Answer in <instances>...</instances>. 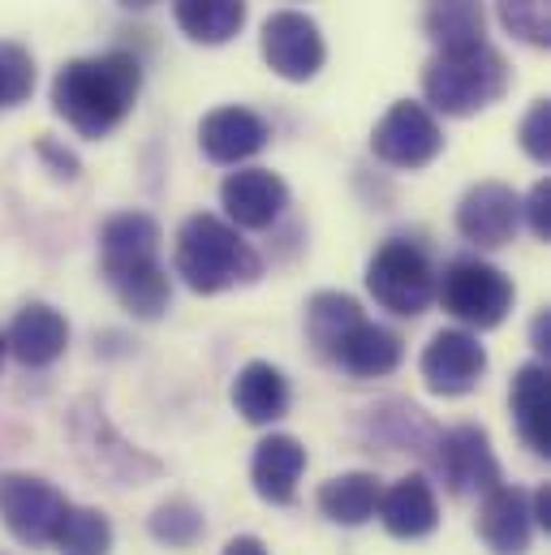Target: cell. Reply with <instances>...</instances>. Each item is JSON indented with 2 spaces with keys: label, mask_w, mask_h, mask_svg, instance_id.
<instances>
[{
  "label": "cell",
  "mask_w": 551,
  "mask_h": 555,
  "mask_svg": "<svg viewBox=\"0 0 551 555\" xmlns=\"http://www.w3.org/2000/svg\"><path fill=\"white\" fill-rule=\"evenodd\" d=\"M522 216L530 220V233L539 242H551V181H535V190L522 198Z\"/></svg>",
  "instance_id": "obj_31"
},
{
  "label": "cell",
  "mask_w": 551,
  "mask_h": 555,
  "mask_svg": "<svg viewBox=\"0 0 551 555\" xmlns=\"http://www.w3.org/2000/svg\"><path fill=\"white\" fill-rule=\"evenodd\" d=\"M39 151H43V155H48V159H52V164H56V168L65 172V177H74V168H78V159H74L69 151H56V146H52V142H48V139L39 142Z\"/></svg>",
  "instance_id": "obj_34"
},
{
  "label": "cell",
  "mask_w": 551,
  "mask_h": 555,
  "mask_svg": "<svg viewBox=\"0 0 551 555\" xmlns=\"http://www.w3.org/2000/svg\"><path fill=\"white\" fill-rule=\"evenodd\" d=\"M509 91V65L504 56L483 39L474 48L435 52L422 69V95L444 117H470L491 108Z\"/></svg>",
  "instance_id": "obj_3"
},
{
  "label": "cell",
  "mask_w": 551,
  "mask_h": 555,
  "mask_svg": "<svg viewBox=\"0 0 551 555\" xmlns=\"http://www.w3.org/2000/svg\"><path fill=\"white\" fill-rule=\"evenodd\" d=\"M435 461H439V474H444V482H448L452 495H483L496 482H504L487 430L483 426H470V422L439 435V456Z\"/></svg>",
  "instance_id": "obj_11"
},
{
  "label": "cell",
  "mask_w": 551,
  "mask_h": 555,
  "mask_svg": "<svg viewBox=\"0 0 551 555\" xmlns=\"http://www.w3.org/2000/svg\"><path fill=\"white\" fill-rule=\"evenodd\" d=\"M478 539L496 555H526L535 539V513H530V491L496 482L483 491L478 504Z\"/></svg>",
  "instance_id": "obj_14"
},
{
  "label": "cell",
  "mask_w": 551,
  "mask_h": 555,
  "mask_svg": "<svg viewBox=\"0 0 551 555\" xmlns=\"http://www.w3.org/2000/svg\"><path fill=\"white\" fill-rule=\"evenodd\" d=\"M435 297L444 301V310L457 323L478 327V332H491L513 310V280L504 276L496 263L452 259L444 268V276H435Z\"/></svg>",
  "instance_id": "obj_4"
},
{
  "label": "cell",
  "mask_w": 551,
  "mask_h": 555,
  "mask_svg": "<svg viewBox=\"0 0 551 555\" xmlns=\"http://www.w3.org/2000/svg\"><path fill=\"white\" fill-rule=\"evenodd\" d=\"M306 469V448L293 435H268L255 448L251 461V482L259 491V500L268 504H293L297 500V478Z\"/></svg>",
  "instance_id": "obj_20"
},
{
  "label": "cell",
  "mask_w": 551,
  "mask_h": 555,
  "mask_svg": "<svg viewBox=\"0 0 551 555\" xmlns=\"http://www.w3.org/2000/svg\"><path fill=\"white\" fill-rule=\"evenodd\" d=\"M530 349H535L539 358H548L551 353V314L548 310H539L535 323H530Z\"/></svg>",
  "instance_id": "obj_32"
},
{
  "label": "cell",
  "mask_w": 551,
  "mask_h": 555,
  "mask_svg": "<svg viewBox=\"0 0 551 555\" xmlns=\"http://www.w3.org/2000/svg\"><path fill=\"white\" fill-rule=\"evenodd\" d=\"M517 139H522V151H526L535 164H548L551 159V104L548 100H535V108L526 113Z\"/></svg>",
  "instance_id": "obj_30"
},
{
  "label": "cell",
  "mask_w": 551,
  "mask_h": 555,
  "mask_svg": "<svg viewBox=\"0 0 551 555\" xmlns=\"http://www.w3.org/2000/svg\"><path fill=\"white\" fill-rule=\"evenodd\" d=\"M375 517L384 521V530H388L393 539L413 543V539L435 534V526H439V504H435V491H431V482H426L422 474H406L401 482H393L388 491H380Z\"/></svg>",
  "instance_id": "obj_18"
},
{
  "label": "cell",
  "mask_w": 551,
  "mask_h": 555,
  "mask_svg": "<svg viewBox=\"0 0 551 555\" xmlns=\"http://www.w3.org/2000/svg\"><path fill=\"white\" fill-rule=\"evenodd\" d=\"M108 288L117 293V301L134 314V319H159L168 310V297H172V284L168 272L159 263L151 268H134V272H121V276H108Z\"/></svg>",
  "instance_id": "obj_25"
},
{
  "label": "cell",
  "mask_w": 551,
  "mask_h": 555,
  "mask_svg": "<svg viewBox=\"0 0 551 555\" xmlns=\"http://www.w3.org/2000/svg\"><path fill=\"white\" fill-rule=\"evenodd\" d=\"M323 358H328L332 366H341L345 375H354V379H384V375H393V371L401 366L406 345H401V336H397L393 327L371 323V319L362 314V319H354V323L332 340V349H328Z\"/></svg>",
  "instance_id": "obj_12"
},
{
  "label": "cell",
  "mask_w": 551,
  "mask_h": 555,
  "mask_svg": "<svg viewBox=\"0 0 551 555\" xmlns=\"http://www.w3.org/2000/svg\"><path fill=\"white\" fill-rule=\"evenodd\" d=\"M483 26H487L483 0H435L426 9V35L435 39L439 52L483 43Z\"/></svg>",
  "instance_id": "obj_24"
},
{
  "label": "cell",
  "mask_w": 551,
  "mask_h": 555,
  "mask_svg": "<svg viewBox=\"0 0 551 555\" xmlns=\"http://www.w3.org/2000/svg\"><path fill=\"white\" fill-rule=\"evenodd\" d=\"M121 4H130V9H146V4H155V0H121Z\"/></svg>",
  "instance_id": "obj_35"
},
{
  "label": "cell",
  "mask_w": 551,
  "mask_h": 555,
  "mask_svg": "<svg viewBox=\"0 0 551 555\" xmlns=\"http://www.w3.org/2000/svg\"><path fill=\"white\" fill-rule=\"evenodd\" d=\"M522 224V198L504 181H478L457 203V233L483 250L509 246Z\"/></svg>",
  "instance_id": "obj_10"
},
{
  "label": "cell",
  "mask_w": 551,
  "mask_h": 555,
  "mask_svg": "<svg viewBox=\"0 0 551 555\" xmlns=\"http://www.w3.org/2000/svg\"><path fill=\"white\" fill-rule=\"evenodd\" d=\"M4 353H9V349H4V336H0V366H4Z\"/></svg>",
  "instance_id": "obj_36"
},
{
  "label": "cell",
  "mask_w": 551,
  "mask_h": 555,
  "mask_svg": "<svg viewBox=\"0 0 551 555\" xmlns=\"http://www.w3.org/2000/svg\"><path fill=\"white\" fill-rule=\"evenodd\" d=\"M177 26L194 43H229L246 26V0H177Z\"/></svg>",
  "instance_id": "obj_23"
},
{
  "label": "cell",
  "mask_w": 551,
  "mask_h": 555,
  "mask_svg": "<svg viewBox=\"0 0 551 555\" xmlns=\"http://www.w3.org/2000/svg\"><path fill=\"white\" fill-rule=\"evenodd\" d=\"M371 151L393 168H426L444 151V134H439V126H435L426 104L397 100L380 117V126L371 134Z\"/></svg>",
  "instance_id": "obj_8"
},
{
  "label": "cell",
  "mask_w": 551,
  "mask_h": 555,
  "mask_svg": "<svg viewBox=\"0 0 551 555\" xmlns=\"http://www.w3.org/2000/svg\"><path fill=\"white\" fill-rule=\"evenodd\" d=\"M69 345V323L61 310H52L48 301H30L13 314L9 332H4V349L22 362V366H52Z\"/></svg>",
  "instance_id": "obj_16"
},
{
  "label": "cell",
  "mask_w": 551,
  "mask_h": 555,
  "mask_svg": "<svg viewBox=\"0 0 551 555\" xmlns=\"http://www.w3.org/2000/svg\"><path fill=\"white\" fill-rule=\"evenodd\" d=\"M268 139H272L268 121L251 108H238V104L207 113L203 126H198V146L212 164H242V159L259 155L268 146Z\"/></svg>",
  "instance_id": "obj_17"
},
{
  "label": "cell",
  "mask_w": 551,
  "mask_h": 555,
  "mask_svg": "<svg viewBox=\"0 0 551 555\" xmlns=\"http://www.w3.org/2000/svg\"><path fill=\"white\" fill-rule=\"evenodd\" d=\"M0 555H4V552H0Z\"/></svg>",
  "instance_id": "obj_37"
},
{
  "label": "cell",
  "mask_w": 551,
  "mask_h": 555,
  "mask_svg": "<svg viewBox=\"0 0 551 555\" xmlns=\"http://www.w3.org/2000/svg\"><path fill=\"white\" fill-rule=\"evenodd\" d=\"M323 56L328 48H323L315 17L297 9H280L264 22V61L284 82H310L323 69Z\"/></svg>",
  "instance_id": "obj_9"
},
{
  "label": "cell",
  "mask_w": 551,
  "mask_h": 555,
  "mask_svg": "<svg viewBox=\"0 0 551 555\" xmlns=\"http://www.w3.org/2000/svg\"><path fill=\"white\" fill-rule=\"evenodd\" d=\"M146 530H151L155 543H164V547H172V552H185V547H194V543L203 539L207 526H203V508H198L194 500L172 495V500H164V504L151 513Z\"/></svg>",
  "instance_id": "obj_27"
},
{
  "label": "cell",
  "mask_w": 551,
  "mask_h": 555,
  "mask_svg": "<svg viewBox=\"0 0 551 555\" xmlns=\"http://www.w3.org/2000/svg\"><path fill=\"white\" fill-rule=\"evenodd\" d=\"M233 410L251 426H272L289 414V379L276 371L272 362H246L229 388Z\"/></svg>",
  "instance_id": "obj_21"
},
{
  "label": "cell",
  "mask_w": 551,
  "mask_h": 555,
  "mask_svg": "<svg viewBox=\"0 0 551 555\" xmlns=\"http://www.w3.org/2000/svg\"><path fill=\"white\" fill-rule=\"evenodd\" d=\"M380 478L375 474H367V469H354V474H336V478H328L323 487H319V495H315V504H319V513L328 517V521H336V526H367L371 517H375V508H380Z\"/></svg>",
  "instance_id": "obj_22"
},
{
  "label": "cell",
  "mask_w": 551,
  "mask_h": 555,
  "mask_svg": "<svg viewBox=\"0 0 551 555\" xmlns=\"http://www.w3.org/2000/svg\"><path fill=\"white\" fill-rule=\"evenodd\" d=\"M159 263V224L146 211H117L100 229V272L104 280Z\"/></svg>",
  "instance_id": "obj_15"
},
{
  "label": "cell",
  "mask_w": 551,
  "mask_h": 555,
  "mask_svg": "<svg viewBox=\"0 0 551 555\" xmlns=\"http://www.w3.org/2000/svg\"><path fill=\"white\" fill-rule=\"evenodd\" d=\"M220 203L233 229H272L289 207V185L272 168H238L220 185Z\"/></svg>",
  "instance_id": "obj_13"
},
{
  "label": "cell",
  "mask_w": 551,
  "mask_h": 555,
  "mask_svg": "<svg viewBox=\"0 0 551 555\" xmlns=\"http://www.w3.org/2000/svg\"><path fill=\"white\" fill-rule=\"evenodd\" d=\"M225 555H268V547H264L255 534H238V539H229Z\"/></svg>",
  "instance_id": "obj_33"
},
{
  "label": "cell",
  "mask_w": 551,
  "mask_h": 555,
  "mask_svg": "<svg viewBox=\"0 0 551 555\" xmlns=\"http://www.w3.org/2000/svg\"><path fill=\"white\" fill-rule=\"evenodd\" d=\"M500 22L509 35H517L530 48L551 43V0H496Z\"/></svg>",
  "instance_id": "obj_28"
},
{
  "label": "cell",
  "mask_w": 551,
  "mask_h": 555,
  "mask_svg": "<svg viewBox=\"0 0 551 555\" xmlns=\"http://www.w3.org/2000/svg\"><path fill=\"white\" fill-rule=\"evenodd\" d=\"M138 87H142V69L134 56L126 52L82 56L52 78V108L74 134L104 139L134 113Z\"/></svg>",
  "instance_id": "obj_1"
},
{
  "label": "cell",
  "mask_w": 551,
  "mask_h": 555,
  "mask_svg": "<svg viewBox=\"0 0 551 555\" xmlns=\"http://www.w3.org/2000/svg\"><path fill=\"white\" fill-rule=\"evenodd\" d=\"M69 500L35 474H0V521L26 547H52Z\"/></svg>",
  "instance_id": "obj_6"
},
{
  "label": "cell",
  "mask_w": 551,
  "mask_h": 555,
  "mask_svg": "<svg viewBox=\"0 0 551 555\" xmlns=\"http://www.w3.org/2000/svg\"><path fill=\"white\" fill-rule=\"evenodd\" d=\"M35 91V61L17 43H0V108L22 104Z\"/></svg>",
  "instance_id": "obj_29"
},
{
  "label": "cell",
  "mask_w": 551,
  "mask_h": 555,
  "mask_svg": "<svg viewBox=\"0 0 551 555\" xmlns=\"http://www.w3.org/2000/svg\"><path fill=\"white\" fill-rule=\"evenodd\" d=\"M367 288L384 310L413 319L435 301V268L418 242L388 237L367 263Z\"/></svg>",
  "instance_id": "obj_5"
},
{
  "label": "cell",
  "mask_w": 551,
  "mask_h": 555,
  "mask_svg": "<svg viewBox=\"0 0 551 555\" xmlns=\"http://www.w3.org/2000/svg\"><path fill=\"white\" fill-rule=\"evenodd\" d=\"M418 371H422V384L435 397H465L487 375V349L478 345L474 332L444 327L426 340V349L418 358Z\"/></svg>",
  "instance_id": "obj_7"
},
{
  "label": "cell",
  "mask_w": 551,
  "mask_h": 555,
  "mask_svg": "<svg viewBox=\"0 0 551 555\" xmlns=\"http://www.w3.org/2000/svg\"><path fill=\"white\" fill-rule=\"evenodd\" d=\"M172 263H177V276L203 297L238 284H255L264 276V259L251 250V242H242V233L212 211H198L181 224Z\"/></svg>",
  "instance_id": "obj_2"
},
{
  "label": "cell",
  "mask_w": 551,
  "mask_h": 555,
  "mask_svg": "<svg viewBox=\"0 0 551 555\" xmlns=\"http://www.w3.org/2000/svg\"><path fill=\"white\" fill-rule=\"evenodd\" d=\"M548 366L543 362H526L517 375H513V392H509V405H513V426L522 435V443L539 456H551V384H548Z\"/></svg>",
  "instance_id": "obj_19"
},
{
  "label": "cell",
  "mask_w": 551,
  "mask_h": 555,
  "mask_svg": "<svg viewBox=\"0 0 551 555\" xmlns=\"http://www.w3.org/2000/svg\"><path fill=\"white\" fill-rule=\"evenodd\" d=\"M52 547L61 555H108L113 552V521L100 508H65Z\"/></svg>",
  "instance_id": "obj_26"
}]
</instances>
